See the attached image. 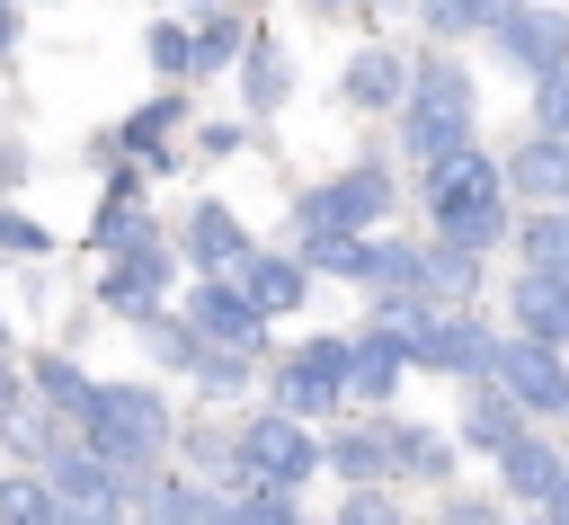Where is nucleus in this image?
Instances as JSON below:
<instances>
[{
	"mask_svg": "<svg viewBox=\"0 0 569 525\" xmlns=\"http://www.w3.org/2000/svg\"><path fill=\"white\" fill-rule=\"evenodd\" d=\"M231 285H240V294H249V303L276 320V311H302V294H311V267H302V258H267V249H249Z\"/></svg>",
	"mask_w": 569,
	"mask_h": 525,
	"instance_id": "6ab92c4d",
	"label": "nucleus"
},
{
	"mask_svg": "<svg viewBox=\"0 0 569 525\" xmlns=\"http://www.w3.org/2000/svg\"><path fill=\"white\" fill-rule=\"evenodd\" d=\"M525 436V409L498 392V383H471V400H462V427H453V445H480V454H507Z\"/></svg>",
	"mask_w": 569,
	"mask_h": 525,
	"instance_id": "412c9836",
	"label": "nucleus"
},
{
	"mask_svg": "<svg viewBox=\"0 0 569 525\" xmlns=\"http://www.w3.org/2000/svg\"><path fill=\"white\" fill-rule=\"evenodd\" d=\"M480 294V258H462V249H418V303H436V311H462Z\"/></svg>",
	"mask_w": 569,
	"mask_h": 525,
	"instance_id": "b1692460",
	"label": "nucleus"
},
{
	"mask_svg": "<svg viewBox=\"0 0 569 525\" xmlns=\"http://www.w3.org/2000/svg\"><path fill=\"white\" fill-rule=\"evenodd\" d=\"M436 525H507V516H498V498H445Z\"/></svg>",
	"mask_w": 569,
	"mask_h": 525,
	"instance_id": "ea45409f",
	"label": "nucleus"
},
{
	"mask_svg": "<svg viewBox=\"0 0 569 525\" xmlns=\"http://www.w3.org/2000/svg\"><path fill=\"white\" fill-rule=\"evenodd\" d=\"M53 427H62V418H53V409H44V400H36V392H27V400H18V409H9V418H0V436H9V445H18V454H27V463H36V472H44V463H53Z\"/></svg>",
	"mask_w": 569,
	"mask_h": 525,
	"instance_id": "c756f323",
	"label": "nucleus"
},
{
	"mask_svg": "<svg viewBox=\"0 0 569 525\" xmlns=\"http://www.w3.org/2000/svg\"><path fill=\"white\" fill-rule=\"evenodd\" d=\"M18 44V0H0V53Z\"/></svg>",
	"mask_w": 569,
	"mask_h": 525,
	"instance_id": "37998d69",
	"label": "nucleus"
},
{
	"mask_svg": "<svg viewBox=\"0 0 569 525\" xmlns=\"http://www.w3.org/2000/svg\"><path fill=\"white\" fill-rule=\"evenodd\" d=\"M471 71L453 62V53H427L418 71H409V98H400V142H409V160L427 169V160H445V151H462L471 142Z\"/></svg>",
	"mask_w": 569,
	"mask_h": 525,
	"instance_id": "f03ea898",
	"label": "nucleus"
},
{
	"mask_svg": "<svg viewBox=\"0 0 569 525\" xmlns=\"http://www.w3.org/2000/svg\"><path fill=\"white\" fill-rule=\"evenodd\" d=\"M142 53H151V71H169V80H187V53H196V27H178V18H160V27L142 36Z\"/></svg>",
	"mask_w": 569,
	"mask_h": 525,
	"instance_id": "72a5a7b5",
	"label": "nucleus"
},
{
	"mask_svg": "<svg viewBox=\"0 0 569 525\" xmlns=\"http://www.w3.org/2000/svg\"><path fill=\"white\" fill-rule=\"evenodd\" d=\"M516 9H525V0H418V18H427L436 36H498Z\"/></svg>",
	"mask_w": 569,
	"mask_h": 525,
	"instance_id": "cd10ccee",
	"label": "nucleus"
},
{
	"mask_svg": "<svg viewBox=\"0 0 569 525\" xmlns=\"http://www.w3.org/2000/svg\"><path fill=\"white\" fill-rule=\"evenodd\" d=\"M498 196V160L480 151V142H462V151H445V160H427V214L445 222V214H462V205H489Z\"/></svg>",
	"mask_w": 569,
	"mask_h": 525,
	"instance_id": "ddd939ff",
	"label": "nucleus"
},
{
	"mask_svg": "<svg viewBox=\"0 0 569 525\" xmlns=\"http://www.w3.org/2000/svg\"><path fill=\"white\" fill-rule=\"evenodd\" d=\"M533 125H542L551 142H569V71H551V80H533Z\"/></svg>",
	"mask_w": 569,
	"mask_h": 525,
	"instance_id": "c9c22d12",
	"label": "nucleus"
},
{
	"mask_svg": "<svg viewBox=\"0 0 569 525\" xmlns=\"http://www.w3.org/2000/svg\"><path fill=\"white\" fill-rule=\"evenodd\" d=\"M27 392H36V400H44V409H53L62 427H80V418H89V400H98V383H89V374H80V365H71L62 347L27 356Z\"/></svg>",
	"mask_w": 569,
	"mask_h": 525,
	"instance_id": "aec40b11",
	"label": "nucleus"
},
{
	"mask_svg": "<svg viewBox=\"0 0 569 525\" xmlns=\"http://www.w3.org/2000/svg\"><path fill=\"white\" fill-rule=\"evenodd\" d=\"M169 436H178V418H169V392L160 383H98V400L80 418V445L124 481V498H142V481L160 472Z\"/></svg>",
	"mask_w": 569,
	"mask_h": 525,
	"instance_id": "f257e3e1",
	"label": "nucleus"
},
{
	"mask_svg": "<svg viewBox=\"0 0 569 525\" xmlns=\"http://www.w3.org/2000/svg\"><path fill=\"white\" fill-rule=\"evenodd\" d=\"M498 53H507L516 71H533V80L569 71V9H516V18L498 27Z\"/></svg>",
	"mask_w": 569,
	"mask_h": 525,
	"instance_id": "9b49d317",
	"label": "nucleus"
},
{
	"mask_svg": "<svg viewBox=\"0 0 569 525\" xmlns=\"http://www.w3.org/2000/svg\"><path fill=\"white\" fill-rule=\"evenodd\" d=\"M18 400H27V383H18V374H9V356H0V418H9Z\"/></svg>",
	"mask_w": 569,
	"mask_h": 525,
	"instance_id": "79ce46f5",
	"label": "nucleus"
},
{
	"mask_svg": "<svg viewBox=\"0 0 569 525\" xmlns=\"http://www.w3.org/2000/svg\"><path fill=\"white\" fill-rule=\"evenodd\" d=\"M133 507H142V525H231V498L213 481H187V472H151Z\"/></svg>",
	"mask_w": 569,
	"mask_h": 525,
	"instance_id": "f8f14e48",
	"label": "nucleus"
},
{
	"mask_svg": "<svg viewBox=\"0 0 569 525\" xmlns=\"http://www.w3.org/2000/svg\"><path fill=\"white\" fill-rule=\"evenodd\" d=\"M320 472H338L347 489H382L391 481V454H382V427H338L320 445Z\"/></svg>",
	"mask_w": 569,
	"mask_h": 525,
	"instance_id": "5701e85b",
	"label": "nucleus"
},
{
	"mask_svg": "<svg viewBox=\"0 0 569 525\" xmlns=\"http://www.w3.org/2000/svg\"><path fill=\"white\" fill-rule=\"evenodd\" d=\"M0 525H71V516L44 489V472H0Z\"/></svg>",
	"mask_w": 569,
	"mask_h": 525,
	"instance_id": "c85d7f7f",
	"label": "nucleus"
},
{
	"mask_svg": "<svg viewBox=\"0 0 569 525\" xmlns=\"http://www.w3.org/2000/svg\"><path fill=\"white\" fill-rule=\"evenodd\" d=\"M480 383H498V392H507L525 418H542V409H569V365H560V347H533V338H498Z\"/></svg>",
	"mask_w": 569,
	"mask_h": 525,
	"instance_id": "0eeeda50",
	"label": "nucleus"
},
{
	"mask_svg": "<svg viewBox=\"0 0 569 525\" xmlns=\"http://www.w3.org/2000/svg\"><path fill=\"white\" fill-rule=\"evenodd\" d=\"M284 80H293V71H284V53H276V36H249V107H258V116L284 98Z\"/></svg>",
	"mask_w": 569,
	"mask_h": 525,
	"instance_id": "2f4dec72",
	"label": "nucleus"
},
{
	"mask_svg": "<svg viewBox=\"0 0 569 525\" xmlns=\"http://www.w3.org/2000/svg\"><path fill=\"white\" fill-rule=\"evenodd\" d=\"M507 320H516V338H533V347H569V276H516L507 285Z\"/></svg>",
	"mask_w": 569,
	"mask_h": 525,
	"instance_id": "4468645a",
	"label": "nucleus"
},
{
	"mask_svg": "<svg viewBox=\"0 0 569 525\" xmlns=\"http://www.w3.org/2000/svg\"><path fill=\"white\" fill-rule=\"evenodd\" d=\"M196 9H204V18H213V0H196Z\"/></svg>",
	"mask_w": 569,
	"mask_h": 525,
	"instance_id": "a18cd8bd",
	"label": "nucleus"
},
{
	"mask_svg": "<svg viewBox=\"0 0 569 525\" xmlns=\"http://www.w3.org/2000/svg\"><path fill=\"white\" fill-rule=\"evenodd\" d=\"M276 409L284 418L347 409V338H302L293 356H276Z\"/></svg>",
	"mask_w": 569,
	"mask_h": 525,
	"instance_id": "39448f33",
	"label": "nucleus"
},
{
	"mask_svg": "<svg viewBox=\"0 0 569 525\" xmlns=\"http://www.w3.org/2000/svg\"><path fill=\"white\" fill-rule=\"evenodd\" d=\"M507 187H525L533 205H569V142H551V133L516 142L507 151Z\"/></svg>",
	"mask_w": 569,
	"mask_h": 525,
	"instance_id": "4be33fe9",
	"label": "nucleus"
},
{
	"mask_svg": "<svg viewBox=\"0 0 569 525\" xmlns=\"http://www.w3.org/2000/svg\"><path fill=\"white\" fill-rule=\"evenodd\" d=\"M382 214H391V178H382V169H347V178H329V187L302 196V231H347V240H365Z\"/></svg>",
	"mask_w": 569,
	"mask_h": 525,
	"instance_id": "6e6552de",
	"label": "nucleus"
},
{
	"mask_svg": "<svg viewBox=\"0 0 569 525\" xmlns=\"http://www.w3.org/2000/svg\"><path fill=\"white\" fill-rule=\"evenodd\" d=\"M187 258H196V276H240V258H249L240 214L213 205V196H196V205H187Z\"/></svg>",
	"mask_w": 569,
	"mask_h": 525,
	"instance_id": "2eb2a0df",
	"label": "nucleus"
},
{
	"mask_svg": "<svg viewBox=\"0 0 569 525\" xmlns=\"http://www.w3.org/2000/svg\"><path fill=\"white\" fill-rule=\"evenodd\" d=\"M489 463H498V489H507L516 507H542V498H551V489L569 481V463H560V445H542L533 427H525V436H516L507 454H489Z\"/></svg>",
	"mask_w": 569,
	"mask_h": 525,
	"instance_id": "dca6fc26",
	"label": "nucleus"
},
{
	"mask_svg": "<svg viewBox=\"0 0 569 525\" xmlns=\"http://www.w3.org/2000/svg\"><path fill=\"white\" fill-rule=\"evenodd\" d=\"M525 525H542V516H525Z\"/></svg>",
	"mask_w": 569,
	"mask_h": 525,
	"instance_id": "49530a36",
	"label": "nucleus"
},
{
	"mask_svg": "<svg viewBox=\"0 0 569 525\" xmlns=\"http://www.w3.org/2000/svg\"><path fill=\"white\" fill-rule=\"evenodd\" d=\"M231 472L249 481V489H302L311 472H320V436L302 427V418H284V409H258V418H240V436H231Z\"/></svg>",
	"mask_w": 569,
	"mask_h": 525,
	"instance_id": "7ed1b4c3",
	"label": "nucleus"
},
{
	"mask_svg": "<svg viewBox=\"0 0 569 525\" xmlns=\"http://www.w3.org/2000/svg\"><path fill=\"white\" fill-rule=\"evenodd\" d=\"M178 116H187V107H178V98H151V107H142V116H133V125H124V142H133V151H142V160H151V169H160V133H169V125H178Z\"/></svg>",
	"mask_w": 569,
	"mask_h": 525,
	"instance_id": "f704fd0d",
	"label": "nucleus"
},
{
	"mask_svg": "<svg viewBox=\"0 0 569 525\" xmlns=\"http://www.w3.org/2000/svg\"><path fill=\"white\" fill-rule=\"evenodd\" d=\"M0 249H18V258H44L53 240H44V222H27V214H9V205H0Z\"/></svg>",
	"mask_w": 569,
	"mask_h": 525,
	"instance_id": "58836bf2",
	"label": "nucleus"
},
{
	"mask_svg": "<svg viewBox=\"0 0 569 525\" xmlns=\"http://www.w3.org/2000/svg\"><path fill=\"white\" fill-rule=\"evenodd\" d=\"M338 525H409V516L391 507V489H347V507H338Z\"/></svg>",
	"mask_w": 569,
	"mask_h": 525,
	"instance_id": "4c0bfd02",
	"label": "nucleus"
},
{
	"mask_svg": "<svg viewBox=\"0 0 569 525\" xmlns=\"http://www.w3.org/2000/svg\"><path fill=\"white\" fill-rule=\"evenodd\" d=\"M231 53H249V27H240L231 9H213V18L196 27V53H187V71H222Z\"/></svg>",
	"mask_w": 569,
	"mask_h": 525,
	"instance_id": "7c9ffc66",
	"label": "nucleus"
},
{
	"mask_svg": "<svg viewBox=\"0 0 569 525\" xmlns=\"http://www.w3.org/2000/svg\"><path fill=\"white\" fill-rule=\"evenodd\" d=\"M178 320H187L196 347H213V356H258V338H267V311H258L231 276H196V294H187Z\"/></svg>",
	"mask_w": 569,
	"mask_h": 525,
	"instance_id": "423d86ee",
	"label": "nucleus"
},
{
	"mask_svg": "<svg viewBox=\"0 0 569 525\" xmlns=\"http://www.w3.org/2000/svg\"><path fill=\"white\" fill-rule=\"evenodd\" d=\"M98 303H107V311H124V320L142 329V320L169 303V249H160V240H133V249H116V267L98 276Z\"/></svg>",
	"mask_w": 569,
	"mask_h": 525,
	"instance_id": "1a4fd4ad",
	"label": "nucleus"
},
{
	"mask_svg": "<svg viewBox=\"0 0 569 525\" xmlns=\"http://www.w3.org/2000/svg\"><path fill=\"white\" fill-rule=\"evenodd\" d=\"M240 374H249V356H213V347L196 356V392H204V400H231V392H240Z\"/></svg>",
	"mask_w": 569,
	"mask_h": 525,
	"instance_id": "e433bc0d",
	"label": "nucleus"
},
{
	"mask_svg": "<svg viewBox=\"0 0 569 525\" xmlns=\"http://www.w3.org/2000/svg\"><path fill=\"white\" fill-rule=\"evenodd\" d=\"M44 489L62 498V516L71 525H133V498H124V481L89 454V445H53V463H44Z\"/></svg>",
	"mask_w": 569,
	"mask_h": 525,
	"instance_id": "20e7f679",
	"label": "nucleus"
},
{
	"mask_svg": "<svg viewBox=\"0 0 569 525\" xmlns=\"http://www.w3.org/2000/svg\"><path fill=\"white\" fill-rule=\"evenodd\" d=\"M142 338H151V356H160V365H187V374H196V356H204V347H196V329H187L178 311H151V320H142Z\"/></svg>",
	"mask_w": 569,
	"mask_h": 525,
	"instance_id": "473e14b6",
	"label": "nucleus"
},
{
	"mask_svg": "<svg viewBox=\"0 0 569 525\" xmlns=\"http://www.w3.org/2000/svg\"><path fill=\"white\" fill-rule=\"evenodd\" d=\"M516 249L533 276H569V205H542L533 222H516Z\"/></svg>",
	"mask_w": 569,
	"mask_h": 525,
	"instance_id": "bb28decb",
	"label": "nucleus"
},
{
	"mask_svg": "<svg viewBox=\"0 0 569 525\" xmlns=\"http://www.w3.org/2000/svg\"><path fill=\"white\" fill-rule=\"evenodd\" d=\"M400 374H409L400 338H391L382 320H365V329L347 338V409H356V400H365V409H382V400L400 392Z\"/></svg>",
	"mask_w": 569,
	"mask_h": 525,
	"instance_id": "9d476101",
	"label": "nucleus"
},
{
	"mask_svg": "<svg viewBox=\"0 0 569 525\" xmlns=\"http://www.w3.org/2000/svg\"><path fill=\"white\" fill-rule=\"evenodd\" d=\"M516 231V214H507V196H489V205H462V214H445L436 222V240L445 249H462V258H480V249H498Z\"/></svg>",
	"mask_w": 569,
	"mask_h": 525,
	"instance_id": "a878e982",
	"label": "nucleus"
},
{
	"mask_svg": "<svg viewBox=\"0 0 569 525\" xmlns=\"http://www.w3.org/2000/svg\"><path fill=\"white\" fill-rule=\"evenodd\" d=\"M338 98H347V107H365V116H391V107L409 98V62H400L391 44H356V62H347Z\"/></svg>",
	"mask_w": 569,
	"mask_h": 525,
	"instance_id": "f3484780",
	"label": "nucleus"
},
{
	"mask_svg": "<svg viewBox=\"0 0 569 525\" xmlns=\"http://www.w3.org/2000/svg\"><path fill=\"white\" fill-rule=\"evenodd\" d=\"M89 240H98V249H133V240H151V214H142V178H133V169L107 178V214H98Z\"/></svg>",
	"mask_w": 569,
	"mask_h": 525,
	"instance_id": "393cba45",
	"label": "nucleus"
},
{
	"mask_svg": "<svg viewBox=\"0 0 569 525\" xmlns=\"http://www.w3.org/2000/svg\"><path fill=\"white\" fill-rule=\"evenodd\" d=\"M533 516H542V525H569V481H560V489H551V498H542Z\"/></svg>",
	"mask_w": 569,
	"mask_h": 525,
	"instance_id": "a19ab883",
	"label": "nucleus"
},
{
	"mask_svg": "<svg viewBox=\"0 0 569 525\" xmlns=\"http://www.w3.org/2000/svg\"><path fill=\"white\" fill-rule=\"evenodd\" d=\"M0 356H9V320H0Z\"/></svg>",
	"mask_w": 569,
	"mask_h": 525,
	"instance_id": "c03bdc74",
	"label": "nucleus"
},
{
	"mask_svg": "<svg viewBox=\"0 0 569 525\" xmlns=\"http://www.w3.org/2000/svg\"><path fill=\"white\" fill-rule=\"evenodd\" d=\"M382 454H391V481H445L453 472V436L418 427V418H382Z\"/></svg>",
	"mask_w": 569,
	"mask_h": 525,
	"instance_id": "a211bd4d",
	"label": "nucleus"
}]
</instances>
